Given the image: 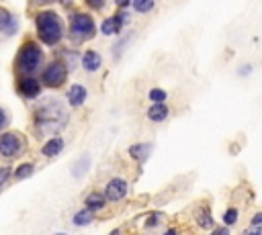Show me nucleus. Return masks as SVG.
Returning <instances> with one entry per match:
<instances>
[{
	"label": "nucleus",
	"instance_id": "obj_31",
	"mask_svg": "<svg viewBox=\"0 0 262 235\" xmlns=\"http://www.w3.org/2000/svg\"><path fill=\"white\" fill-rule=\"evenodd\" d=\"M129 2H131V0H115V4H117L119 8H125V6L129 4Z\"/></svg>",
	"mask_w": 262,
	"mask_h": 235
},
{
	"label": "nucleus",
	"instance_id": "obj_21",
	"mask_svg": "<svg viewBox=\"0 0 262 235\" xmlns=\"http://www.w3.org/2000/svg\"><path fill=\"white\" fill-rule=\"evenodd\" d=\"M133 8L137 12H141V14H145V12H149L154 8V0H133Z\"/></svg>",
	"mask_w": 262,
	"mask_h": 235
},
{
	"label": "nucleus",
	"instance_id": "obj_36",
	"mask_svg": "<svg viewBox=\"0 0 262 235\" xmlns=\"http://www.w3.org/2000/svg\"><path fill=\"white\" fill-rule=\"evenodd\" d=\"M108 235H121V231H119V229H115V231H111Z\"/></svg>",
	"mask_w": 262,
	"mask_h": 235
},
{
	"label": "nucleus",
	"instance_id": "obj_12",
	"mask_svg": "<svg viewBox=\"0 0 262 235\" xmlns=\"http://www.w3.org/2000/svg\"><path fill=\"white\" fill-rule=\"evenodd\" d=\"M61 149H63V139H61V137H51L49 141L43 143L41 153H43L45 157H55L57 153H61Z\"/></svg>",
	"mask_w": 262,
	"mask_h": 235
},
{
	"label": "nucleus",
	"instance_id": "obj_19",
	"mask_svg": "<svg viewBox=\"0 0 262 235\" xmlns=\"http://www.w3.org/2000/svg\"><path fill=\"white\" fill-rule=\"evenodd\" d=\"M196 225H199L201 229H213L215 221H213L209 208H201V210H199V215H196Z\"/></svg>",
	"mask_w": 262,
	"mask_h": 235
},
{
	"label": "nucleus",
	"instance_id": "obj_28",
	"mask_svg": "<svg viewBox=\"0 0 262 235\" xmlns=\"http://www.w3.org/2000/svg\"><path fill=\"white\" fill-rule=\"evenodd\" d=\"M250 225H254V227H260V225H262V213H256V215L250 219Z\"/></svg>",
	"mask_w": 262,
	"mask_h": 235
},
{
	"label": "nucleus",
	"instance_id": "obj_9",
	"mask_svg": "<svg viewBox=\"0 0 262 235\" xmlns=\"http://www.w3.org/2000/svg\"><path fill=\"white\" fill-rule=\"evenodd\" d=\"M127 20H129V14H127L125 10H119L115 16H108V18L102 20L100 33H102V35H115V33L121 31V27H123Z\"/></svg>",
	"mask_w": 262,
	"mask_h": 235
},
{
	"label": "nucleus",
	"instance_id": "obj_5",
	"mask_svg": "<svg viewBox=\"0 0 262 235\" xmlns=\"http://www.w3.org/2000/svg\"><path fill=\"white\" fill-rule=\"evenodd\" d=\"M70 31L76 37H92L96 29H94L92 16L82 14V12H76V14H70Z\"/></svg>",
	"mask_w": 262,
	"mask_h": 235
},
{
	"label": "nucleus",
	"instance_id": "obj_17",
	"mask_svg": "<svg viewBox=\"0 0 262 235\" xmlns=\"http://www.w3.org/2000/svg\"><path fill=\"white\" fill-rule=\"evenodd\" d=\"M88 168H90V155H82V157H78V159L74 161L72 174H74L76 178H82V176L88 172Z\"/></svg>",
	"mask_w": 262,
	"mask_h": 235
},
{
	"label": "nucleus",
	"instance_id": "obj_33",
	"mask_svg": "<svg viewBox=\"0 0 262 235\" xmlns=\"http://www.w3.org/2000/svg\"><path fill=\"white\" fill-rule=\"evenodd\" d=\"M213 235H229V231H227V229H217Z\"/></svg>",
	"mask_w": 262,
	"mask_h": 235
},
{
	"label": "nucleus",
	"instance_id": "obj_2",
	"mask_svg": "<svg viewBox=\"0 0 262 235\" xmlns=\"http://www.w3.org/2000/svg\"><path fill=\"white\" fill-rule=\"evenodd\" d=\"M35 27H37V35L45 45H55L61 35H63V25L61 18L53 12V10H41L35 16Z\"/></svg>",
	"mask_w": 262,
	"mask_h": 235
},
{
	"label": "nucleus",
	"instance_id": "obj_7",
	"mask_svg": "<svg viewBox=\"0 0 262 235\" xmlns=\"http://www.w3.org/2000/svg\"><path fill=\"white\" fill-rule=\"evenodd\" d=\"M127 190H129V186H127V182L123 178H113L104 186V198L111 200V202H119V200H123L127 196Z\"/></svg>",
	"mask_w": 262,
	"mask_h": 235
},
{
	"label": "nucleus",
	"instance_id": "obj_32",
	"mask_svg": "<svg viewBox=\"0 0 262 235\" xmlns=\"http://www.w3.org/2000/svg\"><path fill=\"white\" fill-rule=\"evenodd\" d=\"M250 65H244V67H239V76H246V74H250Z\"/></svg>",
	"mask_w": 262,
	"mask_h": 235
},
{
	"label": "nucleus",
	"instance_id": "obj_8",
	"mask_svg": "<svg viewBox=\"0 0 262 235\" xmlns=\"http://www.w3.org/2000/svg\"><path fill=\"white\" fill-rule=\"evenodd\" d=\"M16 90L25 98H37L39 92H41V84L35 76H20L18 82H16Z\"/></svg>",
	"mask_w": 262,
	"mask_h": 235
},
{
	"label": "nucleus",
	"instance_id": "obj_34",
	"mask_svg": "<svg viewBox=\"0 0 262 235\" xmlns=\"http://www.w3.org/2000/svg\"><path fill=\"white\" fill-rule=\"evenodd\" d=\"M164 235H178V231H176V229H168Z\"/></svg>",
	"mask_w": 262,
	"mask_h": 235
},
{
	"label": "nucleus",
	"instance_id": "obj_10",
	"mask_svg": "<svg viewBox=\"0 0 262 235\" xmlns=\"http://www.w3.org/2000/svg\"><path fill=\"white\" fill-rule=\"evenodd\" d=\"M0 31L4 35H14L18 31V20L4 8H0Z\"/></svg>",
	"mask_w": 262,
	"mask_h": 235
},
{
	"label": "nucleus",
	"instance_id": "obj_1",
	"mask_svg": "<svg viewBox=\"0 0 262 235\" xmlns=\"http://www.w3.org/2000/svg\"><path fill=\"white\" fill-rule=\"evenodd\" d=\"M68 123V112L57 98H47L35 112V125L39 135H53L61 131Z\"/></svg>",
	"mask_w": 262,
	"mask_h": 235
},
{
	"label": "nucleus",
	"instance_id": "obj_3",
	"mask_svg": "<svg viewBox=\"0 0 262 235\" xmlns=\"http://www.w3.org/2000/svg\"><path fill=\"white\" fill-rule=\"evenodd\" d=\"M41 61H43V51H41V47H39L37 43H33V41H27V43L20 47L14 65H16V72H20V74H31V72H35V69L41 65Z\"/></svg>",
	"mask_w": 262,
	"mask_h": 235
},
{
	"label": "nucleus",
	"instance_id": "obj_26",
	"mask_svg": "<svg viewBox=\"0 0 262 235\" xmlns=\"http://www.w3.org/2000/svg\"><path fill=\"white\" fill-rule=\"evenodd\" d=\"M10 174H12V170H10L8 166H2V168H0V190H2V186H4V182L8 180Z\"/></svg>",
	"mask_w": 262,
	"mask_h": 235
},
{
	"label": "nucleus",
	"instance_id": "obj_25",
	"mask_svg": "<svg viewBox=\"0 0 262 235\" xmlns=\"http://www.w3.org/2000/svg\"><path fill=\"white\" fill-rule=\"evenodd\" d=\"M160 221H162V215H149L147 221H145V229H154V227H158Z\"/></svg>",
	"mask_w": 262,
	"mask_h": 235
},
{
	"label": "nucleus",
	"instance_id": "obj_11",
	"mask_svg": "<svg viewBox=\"0 0 262 235\" xmlns=\"http://www.w3.org/2000/svg\"><path fill=\"white\" fill-rule=\"evenodd\" d=\"M86 96H88V92H86V88L80 86V84H74V86H70V90H68V102H70V106H82L84 100H86Z\"/></svg>",
	"mask_w": 262,
	"mask_h": 235
},
{
	"label": "nucleus",
	"instance_id": "obj_24",
	"mask_svg": "<svg viewBox=\"0 0 262 235\" xmlns=\"http://www.w3.org/2000/svg\"><path fill=\"white\" fill-rule=\"evenodd\" d=\"M129 39H131V35H125V37H123V39H121V41H119V43L113 47L115 57H119V55H121V49H125V47H127V41H129Z\"/></svg>",
	"mask_w": 262,
	"mask_h": 235
},
{
	"label": "nucleus",
	"instance_id": "obj_29",
	"mask_svg": "<svg viewBox=\"0 0 262 235\" xmlns=\"http://www.w3.org/2000/svg\"><path fill=\"white\" fill-rule=\"evenodd\" d=\"M6 125H8V114L4 112V108H0V131H2Z\"/></svg>",
	"mask_w": 262,
	"mask_h": 235
},
{
	"label": "nucleus",
	"instance_id": "obj_20",
	"mask_svg": "<svg viewBox=\"0 0 262 235\" xmlns=\"http://www.w3.org/2000/svg\"><path fill=\"white\" fill-rule=\"evenodd\" d=\"M33 172H35V166H33L31 161H27V163H20V166L14 170V178H16V180H25V178H31Z\"/></svg>",
	"mask_w": 262,
	"mask_h": 235
},
{
	"label": "nucleus",
	"instance_id": "obj_4",
	"mask_svg": "<svg viewBox=\"0 0 262 235\" xmlns=\"http://www.w3.org/2000/svg\"><path fill=\"white\" fill-rule=\"evenodd\" d=\"M66 78H68V67L63 65V61H51V63L43 69V74H41L43 84L49 86V88L61 86V84L66 82Z\"/></svg>",
	"mask_w": 262,
	"mask_h": 235
},
{
	"label": "nucleus",
	"instance_id": "obj_35",
	"mask_svg": "<svg viewBox=\"0 0 262 235\" xmlns=\"http://www.w3.org/2000/svg\"><path fill=\"white\" fill-rule=\"evenodd\" d=\"M35 4H47V2H53V0H33Z\"/></svg>",
	"mask_w": 262,
	"mask_h": 235
},
{
	"label": "nucleus",
	"instance_id": "obj_30",
	"mask_svg": "<svg viewBox=\"0 0 262 235\" xmlns=\"http://www.w3.org/2000/svg\"><path fill=\"white\" fill-rule=\"evenodd\" d=\"M86 2H88L90 8H96V10L102 8V4H104V0H86Z\"/></svg>",
	"mask_w": 262,
	"mask_h": 235
},
{
	"label": "nucleus",
	"instance_id": "obj_15",
	"mask_svg": "<svg viewBox=\"0 0 262 235\" xmlns=\"http://www.w3.org/2000/svg\"><path fill=\"white\" fill-rule=\"evenodd\" d=\"M100 63H102V59H100V55L96 51H86L82 55V67L86 72H96L100 67Z\"/></svg>",
	"mask_w": 262,
	"mask_h": 235
},
{
	"label": "nucleus",
	"instance_id": "obj_14",
	"mask_svg": "<svg viewBox=\"0 0 262 235\" xmlns=\"http://www.w3.org/2000/svg\"><path fill=\"white\" fill-rule=\"evenodd\" d=\"M104 204H106V198H104V194H100V192H90L86 198H84V206L88 208V210H100V208H104Z\"/></svg>",
	"mask_w": 262,
	"mask_h": 235
},
{
	"label": "nucleus",
	"instance_id": "obj_6",
	"mask_svg": "<svg viewBox=\"0 0 262 235\" xmlns=\"http://www.w3.org/2000/svg\"><path fill=\"white\" fill-rule=\"evenodd\" d=\"M23 151V137L18 133H0V155L2 157H14Z\"/></svg>",
	"mask_w": 262,
	"mask_h": 235
},
{
	"label": "nucleus",
	"instance_id": "obj_27",
	"mask_svg": "<svg viewBox=\"0 0 262 235\" xmlns=\"http://www.w3.org/2000/svg\"><path fill=\"white\" fill-rule=\"evenodd\" d=\"M242 235H262V225H260V227L250 225L248 229H244V231H242Z\"/></svg>",
	"mask_w": 262,
	"mask_h": 235
},
{
	"label": "nucleus",
	"instance_id": "obj_23",
	"mask_svg": "<svg viewBox=\"0 0 262 235\" xmlns=\"http://www.w3.org/2000/svg\"><path fill=\"white\" fill-rule=\"evenodd\" d=\"M149 98L154 100V104H156V102H164V100H166V92H164L162 88H151V90H149Z\"/></svg>",
	"mask_w": 262,
	"mask_h": 235
},
{
	"label": "nucleus",
	"instance_id": "obj_37",
	"mask_svg": "<svg viewBox=\"0 0 262 235\" xmlns=\"http://www.w3.org/2000/svg\"><path fill=\"white\" fill-rule=\"evenodd\" d=\"M55 235H66V233H55Z\"/></svg>",
	"mask_w": 262,
	"mask_h": 235
},
{
	"label": "nucleus",
	"instance_id": "obj_16",
	"mask_svg": "<svg viewBox=\"0 0 262 235\" xmlns=\"http://www.w3.org/2000/svg\"><path fill=\"white\" fill-rule=\"evenodd\" d=\"M166 116H168V106L164 102H156L147 108V119L154 123H162Z\"/></svg>",
	"mask_w": 262,
	"mask_h": 235
},
{
	"label": "nucleus",
	"instance_id": "obj_18",
	"mask_svg": "<svg viewBox=\"0 0 262 235\" xmlns=\"http://www.w3.org/2000/svg\"><path fill=\"white\" fill-rule=\"evenodd\" d=\"M92 219H94V213L88 210V208H82V210H78V213L72 217V223H74L76 227H86V225L92 223Z\"/></svg>",
	"mask_w": 262,
	"mask_h": 235
},
{
	"label": "nucleus",
	"instance_id": "obj_22",
	"mask_svg": "<svg viewBox=\"0 0 262 235\" xmlns=\"http://www.w3.org/2000/svg\"><path fill=\"white\" fill-rule=\"evenodd\" d=\"M237 217H239L237 208H233V206H231V208H227V210H225V215H223V223L229 227V225H233V223L237 221Z\"/></svg>",
	"mask_w": 262,
	"mask_h": 235
},
{
	"label": "nucleus",
	"instance_id": "obj_13",
	"mask_svg": "<svg viewBox=\"0 0 262 235\" xmlns=\"http://www.w3.org/2000/svg\"><path fill=\"white\" fill-rule=\"evenodd\" d=\"M151 149H154V145H151V143H135V145H131V147H129V155H131L133 159L145 161V159L149 157Z\"/></svg>",
	"mask_w": 262,
	"mask_h": 235
}]
</instances>
